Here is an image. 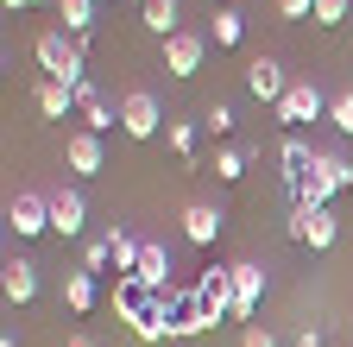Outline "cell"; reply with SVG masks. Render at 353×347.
<instances>
[{"mask_svg":"<svg viewBox=\"0 0 353 347\" xmlns=\"http://www.w3.org/2000/svg\"><path fill=\"white\" fill-rule=\"evenodd\" d=\"M290 347H328V335H322V328H296V341H290Z\"/></svg>","mask_w":353,"mask_h":347,"instance_id":"d6a6232c","label":"cell"},{"mask_svg":"<svg viewBox=\"0 0 353 347\" xmlns=\"http://www.w3.org/2000/svg\"><path fill=\"white\" fill-rule=\"evenodd\" d=\"M101 266H114V246H108V234H101V240H82V272H101Z\"/></svg>","mask_w":353,"mask_h":347,"instance_id":"f546056e","label":"cell"},{"mask_svg":"<svg viewBox=\"0 0 353 347\" xmlns=\"http://www.w3.org/2000/svg\"><path fill=\"white\" fill-rule=\"evenodd\" d=\"M240 32H246V19H240L234 7H221V13H214V45H221V51L240 45Z\"/></svg>","mask_w":353,"mask_h":347,"instance_id":"4316f807","label":"cell"},{"mask_svg":"<svg viewBox=\"0 0 353 347\" xmlns=\"http://www.w3.org/2000/svg\"><path fill=\"white\" fill-rule=\"evenodd\" d=\"M139 19H145V32H158V38H176V32H183V0H152V7H145Z\"/></svg>","mask_w":353,"mask_h":347,"instance_id":"ffe728a7","label":"cell"},{"mask_svg":"<svg viewBox=\"0 0 353 347\" xmlns=\"http://www.w3.org/2000/svg\"><path fill=\"white\" fill-rule=\"evenodd\" d=\"M202 51H208V38L176 32V38H164V70H170V76H196V70H202Z\"/></svg>","mask_w":353,"mask_h":347,"instance_id":"7c38bea8","label":"cell"},{"mask_svg":"<svg viewBox=\"0 0 353 347\" xmlns=\"http://www.w3.org/2000/svg\"><path fill=\"white\" fill-rule=\"evenodd\" d=\"M259 303H265V266L240 259V266H234V322H252Z\"/></svg>","mask_w":353,"mask_h":347,"instance_id":"9c48e42d","label":"cell"},{"mask_svg":"<svg viewBox=\"0 0 353 347\" xmlns=\"http://www.w3.org/2000/svg\"><path fill=\"white\" fill-rule=\"evenodd\" d=\"M63 164L76 170V177H95V170L108 164V152H101V133H88V126H82V133H70V139H63Z\"/></svg>","mask_w":353,"mask_h":347,"instance_id":"30bf717a","label":"cell"},{"mask_svg":"<svg viewBox=\"0 0 353 347\" xmlns=\"http://www.w3.org/2000/svg\"><path fill=\"white\" fill-rule=\"evenodd\" d=\"M32 101H38L44 120H70V114H76V89H63V82H51V76L38 82V95H32Z\"/></svg>","mask_w":353,"mask_h":347,"instance_id":"d6986e66","label":"cell"},{"mask_svg":"<svg viewBox=\"0 0 353 347\" xmlns=\"http://www.w3.org/2000/svg\"><path fill=\"white\" fill-rule=\"evenodd\" d=\"M108 246H114V272H120V278H132V272H139V252H145V240L120 234V221H114V228H108Z\"/></svg>","mask_w":353,"mask_h":347,"instance_id":"44dd1931","label":"cell"},{"mask_svg":"<svg viewBox=\"0 0 353 347\" xmlns=\"http://www.w3.org/2000/svg\"><path fill=\"white\" fill-rule=\"evenodd\" d=\"M57 19H63L70 38L76 32H95V0H57Z\"/></svg>","mask_w":353,"mask_h":347,"instance_id":"cb8c5ba5","label":"cell"},{"mask_svg":"<svg viewBox=\"0 0 353 347\" xmlns=\"http://www.w3.org/2000/svg\"><path fill=\"white\" fill-rule=\"evenodd\" d=\"M196 146H202V126H190V120H170V152L183 158V164H196Z\"/></svg>","mask_w":353,"mask_h":347,"instance_id":"d4e9b609","label":"cell"},{"mask_svg":"<svg viewBox=\"0 0 353 347\" xmlns=\"http://www.w3.org/2000/svg\"><path fill=\"white\" fill-rule=\"evenodd\" d=\"M7 221L19 240H38V234H51V196H38V190H19L13 208H7Z\"/></svg>","mask_w":353,"mask_h":347,"instance_id":"52a82bcc","label":"cell"},{"mask_svg":"<svg viewBox=\"0 0 353 347\" xmlns=\"http://www.w3.org/2000/svg\"><path fill=\"white\" fill-rule=\"evenodd\" d=\"M240 347H278V335L265 328V322H246V335H240Z\"/></svg>","mask_w":353,"mask_h":347,"instance_id":"1f68e13d","label":"cell"},{"mask_svg":"<svg viewBox=\"0 0 353 347\" xmlns=\"http://www.w3.org/2000/svg\"><path fill=\"white\" fill-rule=\"evenodd\" d=\"M132 278H139L152 297H158V290H170V252H164L158 240H145V252H139V272H132Z\"/></svg>","mask_w":353,"mask_h":347,"instance_id":"2e32d148","label":"cell"},{"mask_svg":"<svg viewBox=\"0 0 353 347\" xmlns=\"http://www.w3.org/2000/svg\"><path fill=\"white\" fill-rule=\"evenodd\" d=\"M70 347H95V341H88V335H76V341H70Z\"/></svg>","mask_w":353,"mask_h":347,"instance_id":"e575fe53","label":"cell"},{"mask_svg":"<svg viewBox=\"0 0 353 347\" xmlns=\"http://www.w3.org/2000/svg\"><path fill=\"white\" fill-rule=\"evenodd\" d=\"M278 164H284V170H278V177H284V190H296V184L309 177V164H316V152H309V146L290 133V139L278 146Z\"/></svg>","mask_w":353,"mask_h":347,"instance_id":"ac0fdd59","label":"cell"},{"mask_svg":"<svg viewBox=\"0 0 353 347\" xmlns=\"http://www.w3.org/2000/svg\"><path fill=\"white\" fill-rule=\"evenodd\" d=\"M145 310H152V290H145L139 278H114V316H120L126 328H139Z\"/></svg>","mask_w":353,"mask_h":347,"instance_id":"4fadbf2b","label":"cell"},{"mask_svg":"<svg viewBox=\"0 0 353 347\" xmlns=\"http://www.w3.org/2000/svg\"><path fill=\"white\" fill-rule=\"evenodd\" d=\"M32 57H38V70L51 76V82H63V89H82V82H88V57H82V51L70 45L63 32H38Z\"/></svg>","mask_w":353,"mask_h":347,"instance_id":"6da1fadb","label":"cell"},{"mask_svg":"<svg viewBox=\"0 0 353 347\" xmlns=\"http://www.w3.org/2000/svg\"><path fill=\"white\" fill-rule=\"evenodd\" d=\"M82 228H88L82 190H51V234H57V240H82Z\"/></svg>","mask_w":353,"mask_h":347,"instance_id":"ba28073f","label":"cell"},{"mask_svg":"<svg viewBox=\"0 0 353 347\" xmlns=\"http://www.w3.org/2000/svg\"><path fill=\"white\" fill-rule=\"evenodd\" d=\"M76 114H82L88 133H108V126H120V108H108V101H101L95 82H82V89H76Z\"/></svg>","mask_w":353,"mask_h":347,"instance_id":"9a60e30c","label":"cell"},{"mask_svg":"<svg viewBox=\"0 0 353 347\" xmlns=\"http://www.w3.org/2000/svg\"><path fill=\"white\" fill-rule=\"evenodd\" d=\"M190 335H208V316H202L196 290H176V316H170V341H190Z\"/></svg>","mask_w":353,"mask_h":347,"instance_id":"e0dca14e","label":"cell"},{"mask_svg":"<svg viewBox=\"0 0 353 347\" xmlns=\"http://www.w3.org/2000/svg\"><path fill=\"white\" fill-rule=\"evenodd\" d=\"M26 7H44V0H26Z\"/></svg>","mask_w":353,"mask_h":347,"instance_id":"d590c367","label":"cell"},{"mask_svg":"<svg viewBox=\"0 0 353 347\" xmlns=\"http://www.w3.org/2000/svg\"><path fill=\"white\" fill-rule=\"evenodd\" d=\"M353 0H316V26H341Z\"/></svg>","mask_w":353,"mask_h":347,"instance_id":"4dcf8cb0","label":"cell"},{"mask_svg":"<svg viewBox=\"0 0 353 347\" xmlns=\"http://www.w3.org/2000/svg\"><path fill=\"white\" fill-rule=\"evenodd\" d=\"M214 177H221V184H240V177H246V152L221 146V152H214Z\"/></svg>","mask_w":353,"mask_h":347,"instance_id":"83f0119b","label":"cell"},{"mask_svg":"<svg viewBox=\"0 0 353 347\" xmlns=\"http://www.w3.org/2000/svg\"><path fill=\"white\" fill-rule=\"evenodd\" d=\"M158 126H164V108H158L152 89H126V95H120V133H126V139H152Z\"/></svg>","mask_w":353,"mask_h":347,"instance_id":"3957f363","label":"cell"},{"mask_svg":"<svg viewBox=\"0 0 353 347\" xmlns=\"http://www.w3.org/2000/svg\"><path fill=\"white\" fill-rule=\"evenodd\" d=\"M196 303H202L208 328H214V322H234V266H214V272H202Z\"/></svg>","mask_w":353,"mask_h":347,"instance_id":"5b68a950","label":"cell"},{"mask_svg":"<svg viewBox=\"0 0 353 347\" xmlns=\"http://www.w3.org/2000/svg\"><path fill=\"white\" fill-rule=\"evenodd\" d=\"M145 7H152V0H139V13H145Z\"/></svg>","mask_w":353,"mask_h":347,"instance_id":"8d00e7d4","label":"cell"},{"mask_svg":"<svg viewBox=\"0 0 353 347\" xmlns=\"http://www.w3.org/2000/svg\"><path fill=\"white\" fill-rule=\"evenodd\" d=\"M272 114H278V126H290V133H296V126H309V120H322V114H328V95H322L309 76H296Z\"/></svg>","mask_w":353,"mask_h":347,"instance_id":"7a4b0ae2","label":"cell"},{"mask_svg":"<svg viewBox=\"0 0 353 347\" xmlns=\"http://www.w3.org/2000/svg\"><path fill=\"white\" fill-rule=\"evenodd\" d=\"M290 82H296V76H284V63H278V57H252V63H246V95H252V101H265V108H278Z\"/></svg>","mask_w":353,"mask_h":347,"instance_id":"8992f818","label":"cell"},{"mask_svg":"<svg viewBox=\"0 0 353 347\" xmlns=\"http://www.w3.org/2000/svg\"><path fill=\"white\" fill-rule=\"evenodd\" d=\"M0 290H7L13 310H26V303L38 297V266H32V259H7V272H0Z\"/></svg>","mask_w":353,"mask_h":347,"instance_id":"5bb4252c","label":"cell"},{"mask_svg":"<svg viewBox=\"0 0 353 347\" xmlns=\"http://www.w3.org/2000/svg\"><path fill=\"white\" fill-rule=\"evenodd\" d=\"M202 133H214V139H228V133H234V108H228V101H214V108L202 114Z\"/></svg>","mask_w":353,"mask_h":347,"instance_id":"f1b7e54d","label":"cell"},{"mask_svg":"<svg viewBox=\"0 0 353 347\" xmlns=\"http://www.w3.org/2000/svg\"><path fill=\"white\" fill-rule=\"evenodd\" d=\"M7 13H26V0H7Z\"/></svg>","mask_w":353,"mask_h":347,"instance_id":"836d02e7","label":"cell"},{"mask_svg":"<svg viewBox=\"0 0 353 347\" xmlns=\"http://www.w3.org/2000/svg\"><path fill=\"white\" fill-rule=\"evenodd\" d=\"M221 228H228V215H221L214 202H190V208H183V240H190V246H214Z\"/></svg>","mask_w":353,"mask_h":347,"instance_id":"8fae6325","label":"cell"},{"mask_svg":"<svg viewBox=\"0 0 353 347\" xmlns=\"http://www.w3.org/2000/svg\"><path fill=\"white\" fill-rule=\"evenodd\" d=\"M63 303H70L76 316L95 310V272H70V278H63Z\"/></svg>","mask_w":353,"mask_h":347,"instance_id":"7402d4cb","label":"cell"},{"mask_svg":"<svg viewBox=\"0 0 353 347\" xmlns=\"http://www.w3.org/2000/svg\"><path fill=\"white\" fill-rule=\"evenodd\" d=\"M334 234H341L334 208H290V240H296V246L328 252V246H334Z\"/></svg>","mask_w":353,"mask_h":347,"instance_id":"277c9868","label":"cell"},{"mask_svg":"<svg viewBox=\"0 0 353 347\" xmlns=\"http://www.w3.org/2000/svg\"><path fill=\"white\" fill-rule=\"evenodd\" d=\"M309 170H316V177H328V184H334V196H341V190H353V164H347L341 152H316V164H309Z\"/></svg>","mask_w":353,"mask_h":347,"instance_id":"603a6c76","label":"cell"},{"mask_svg":"<svg viewBox=\"0 0 353 347\" xmlns=\"http://www.w3.org/2000/svg\"><path fill=\"white\" fill-rule=\"evenodd\" d=\"M328 126L341 139H353V89H341V95H328Z\"/></svg>","mask_w":353,"mask_h":347,"instance_id":"484cf974","label":"cell"}]
</instances>
